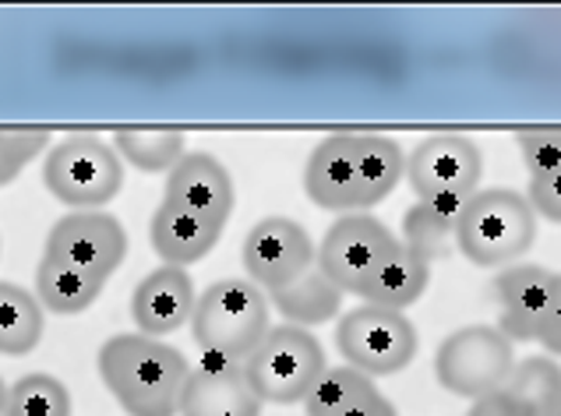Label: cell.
I'll return each instance as SVG.
<instances>
[{
	"mask_svg": "<svg viewBox=\"0 0 561 416\" xmlns=\"http://www.w3.org/2000/svg\"><path fill=\"white\" fill-rule=\"evenodd\" d=\"M100 378L127 416H178L191 363L181 349L124 332L100 349Z\"/></svg>",
	"mask_w": 561,
	"mask_h": 416,
	"instance_id": "1",
	"label": "cell"
},
{
	"mask_svg": "<svg viewBox=\"0 0 561 416\" xmlns=\"http://www.w3.org/2000/svg\"><path fill=\"white\" fill-rule=\"evenodd\" d=\"M537 244V216L526 195L508 187L473 190L459 219L456 247L477 268H508Z\"/></svg>",
	"mask_w": 561,
	"mask_h": 416,
	"instance_id": "2",
	"label": "cell"
},
{
	"mask_svg": "<svg viewBox=\"0 0 561 416\" xmlns=\"http://www.w3.org/2000/svg\"><path fill=\"white\" fill-rule=\"evenodd\" d=\"M268 297L251 279H219L198 293L191 335L202 354L248 360L268 335Z\"/></svg>",
	"mask_w": 561,
	"mask_h": 416,
	"instance_id": "3",
	"label": "cell"
},
{
	"mask_svg": "<svg viewBox=\"0 0 561 416\" xmlns=\"http://www.w3.org/2000/svg\"><path fill=\"white\" fill-rule=\"evenodd\" d=\"M325 371L329 363L322 343L308 328L297 325H272L259 349L244 360V374L254 395L272 406L304 403Z\"/></svg>",
	"mask_w": 561,
	"mask_h": 416,
	"instance_id": "4",
	"label": "cell"
},
{
	"mask_svg": "<svg viewBox=\"0 0 561 416\" xmlns=\"http://www.w3.org/2000/svg\"><path fill=\"white\" fill-rule=\"evenodd\" d=\"M43 184L60 205L75 208V212H95L121 195L124 163L103 138L68 135L46 152Z\"/></svg>",
	"mask_w": 561,
	"mask_h": 416,
	"instance_id": "5",
	"label": "cell"
},
{
	"mask_svg": "<svg viewBox=\"0 0 561 416\" xmlns=\"http://www.w3.org/2000/svg\"><path fill=\"white\" fill-rule=\"evenodd\" d=\"M335 349L354 371L367 378H389L413 363L416 328L403 311L360 303L335 325Z\"/></svg>",
	"mask_w": 561,
	"mask_h": 416,
	"instance_id": "6",
	"label": "cell"
},
{
	"mask_svg": "<svg viewBox=\"0 0 561 416\" xmlns=\"http://www.w3.org/2000/svg\"><path fill=\"white\" fill-rule=\"evenodd\" d=\"M512 371H516L512 343L491 325H467L453 332L435 357L442 389L459 398H473V403L491 392H502Z\"/></svg>",
	"mask_w": 561,
	"mask_h": 416,
	"instance_id": "7",
	"label": "cell"
},
{
	"mask_svg": "<svg viewBox=\"0 0 561 416\" xmlns=\"http://www.w3.org/2000/svg\"><path fill=\"white\" fill-rule=\"evenodd\" d=\"M403 247L389 227L371 212L340 216L329 227L325 240L318 244V268L340 286L343 293H360L367 279Z\"/></svg>",
	"mask_w": 561,
	"mask_h": 416,
	"instance_id": "8",
	"label": "cell"
},
{
	"mask_svg": "<svg viewBox=\"0 0 561 416\" xmlns=\"http://www.w3.org/2000/svg\"><path fill=\"white\" fill-rule=\"evenodd\" d=\"M240 258H244L248 279L259 290L276 293L318 265V247L297 219L268 216L248 230Z\"/></svg>",
	"mask_w": 561,
	"mask_h": 416,
	"instance_id": "9",
	"label": "cell"
},
{
	"mask_svg": "<svg viewBox=\"0 0 561 416\" xmlns=\"http://www.w3.org/2000/svg\"><path fill=\"white\" fill-rule=\"evenodd\" d=\"M46 258L68 262L92 276L110 279L127 258V230L110 212H71L54 222L46 236Z\"/></svg>",
	"mask_w": 561,
	"mask_h": 416,
	"instance_id": "10",
	"label": "cell"
},
{
	"mask_svg": "<svg viewBox=\"0 0 561 416\" xmlns=\"http://www.w3.org/2000/svg\"><path fill=\"white\" fill-rule=\"evenodd\" d=\"M484 155L467 135H431L407 155V181L416 201L438 195H473Z\"/></svg>",
	"mask_w": 561,
	"mask_h": 416,
	"instance_id": "11",
	"label": "cell"
},
{
	"mask_svg": "<svg viewBox=\"0 0 561 416\" xmlns=\"http://www.w3.org/2000/svg\"><path fill=\"white\" fill-rule=\"evenodd\" d=\"M561 293V276L543 265H508L494 279L499 297V332L508 343H537Z\"/></svg>",
	"mask_w": 561,
	"mask_h": 416,
	"instance_id": "12",
	"label": "cell"
},
{
	"mask_svg": "<svg viewBox=\"0 0 561 416\" xmlns=\"http://www.w3.org/2000/svg\"><path fill=\"white\" fill-rule=\"evenodd\" d=\"M262 398L244 374V360L202 354L181 395V416H262Z\"/></svg>",
	"mask_w": 561,
	"mask_h": 416,
	"instance_id": "13",
	"label": "cell"
},
{
	"mask_svg": "<svg viewBox=\"0 0 561 416\" xmlns=\"http://www.w3.org/2000/svg\"><path fill=\"white\" fill-rule=\"evenodd\" d=\"M167 201L202 216L216 227H227L233 216V177L230 170L208 152H184V159L167 173Z\"/></svg>",
	"mask_w": 561,
	"mask_h": 416,
	"instance_id": "14",
	"label": "cell"
},
{
	"mask_svg": "<svg viewBox=\"0 0 561 416\" xmlns=\"http://www.w3.org/2000/svg\"><path fill=\"white\" fill-rule=\"evenodd\" d=\"M195 282H191L187 268H173L163 265L149 271L146 279L135 286L131 293V317L135 328L141 335H152V339H163L178 328L191 325V314H195Z\"/></svg>",
	"mask_w": 561,
	"mask_h": 416,
	"instance_id": "15",
	"label": "cell"
},
{
	"mask_svg": "<svg viewBox=\"0 0 561 416\" xmlns=\"http://www.w3.org/2000/svg\"><path fill=\"white\" fill-rule=\"evenodd\" d=\"M304 195L325 212H357V135H329L304 166Z\"/></svg>",
	"mask_w": 561,
	"mask_h": 416,
	"instance_id": "16",
	"label": "cell"
},
{
	"mask_svg": "<svg viewBox=\"0 0 561 416\" xmlns=\"http://www.w3.org/2000/svg\"><path fill=\"white\" fill-rule=\"evenodd\" d=\"M219 236H222V227H216V222H208L202 216H191L170 201L159 205L149 222L152 251L163 258V265H173V268L198 265L205 254L219 244Z\"/></svg>",
	"mask_w": 561,
	"mask_h": 416,
	"instance_id": "17",
	"label": "cell"
},
{
	"mask_svg": "<svg viewBox=\"0 0 561 416\" xmlns=\"http://www.w3.org/2000/svg\"><path fill=\"white\" fill-rule=\"evenodd\" d=\"M473 195H438L416 201L410 212L403 216V247L413 254H421L424 262H435L448 251V244L456 240L459 219L467 212Z\"/></svg>",
	"mask_w": 561,
	"mask_h": 416,
	"instance_id": "18",
	"label": "cell"
},
{
	"mask_svg": "<svg viewBox=\"0 0 561 416\" xmlns=\"http://www.w3.org/2000/svg\"><path fill=\"white\" fill-rule=\"evenodd\" d=\"M407 177V155L399 141L385 135H357V212H371L375 205Z\"/></svg>",
	"mask_w": 561,
	"mask_h": 416,
	"instance_id": "19",
	"label": "cell"
},
{
	"mask_svg": "<svg viewBox=\"0 0 561 416\" xmlns=\"http://www.w3.org/2000/svg\"><path fill=\"white\" fill-rule=\"evenodd\" d=\"M427 282H431V262H424L421 254H413L410 247H399L392 258L367 279V286L357 297L364 303H375V308L407 311L427 293Z\"/></svg>",
	"mask_w": 561,
	"mask_h": 416,
	"instance_id": "20",
	"label": "cell"
},
{
	"mask_svg": "<svg viewBox=\"0 0 561 416\" xmlns=\"http://www.w3.org/2000/svg\"><path fill=\"white\" fill-rule=\"evenodd\" d=\"M268 297H272V303H276V311L286 317V325L311 328V325L332 322V317L340 314L346 293L314 265L311 271H304L297 282L283 286V290L268 293Z\"/></svg>",
	"mask_w": 561,
	"mask_h": 416,
	"instance_id": "21",
	"label": "cell"
},
{
	"mask_svg": "<svg viewBox=\"0 0 561 416\" xmlns=\"http://www.w3.org/2000/svg\"><path fill=\"white\" fill-rule=\"evenodd\" d=\"M106 279L92 276V271H82L68 262H57V258H46L36 268V297L46 311H54L60 317H75L89 311L95 300H100Z\"/></svg>",
	"mask_w": 561,
	"mask_h": 416,
	"instance_id": "22",
	"label": "cell"
},
{
	"mask_svg": "<svg viewBox=\"0 0 561 416\" xmlns=\"http://www.w3.org/2000/svg\"><path fill=\"white\" fill-rule=\"evenodd\" d=\"M43 303L19 282H0V357H25L43 339Z\"/></svg>",
	"mask_w": 561,
	"mask_h": 416,
	"instance_id": "23",
	"label": "cell"
},
{
	"mask_svg": "<svg viewBox=\"0 0 561 416\" xmlns=\"http://www.w3.org/2000/svg\"><path fill=\"white\" fill-rule=\"evenodd\" d=\"M114 152L141 173H170L184 159V135L167 127H121Z\"/></svg>",
	"mask_w": 561,
	"mask_h": 416,
	"instance_id": "24",
	"label": "cell"
},
{
	"mask_svg": "<svg viewBox=\"0 0 561 416\" xmlns=\"http://www.w3.org/2000/svg\"><path fill=\"white\" fill-rule=\"evenodd\" d=\"M375 378H367L354 367H329V371L314 381V389L304 398V413L308 416H343L346 409H354L364 398H371Z\"/></svg>",
	"mask_w": 561,
	"mask_h": 416,
	"instance_id": "25",
	"label": "cell"
},
{
	"mask_svg": "<svg viewBox=\"0 0 561 416\" xmlns=\"http://www.w3.org/2000/svg\"><path fill=\"white\" fill-rule=\"evenodd\" d=\"M8 416H71V392L54 374H25L8 389Z\"/></svg>",
	"mask_w": 561,
	"mask_h": 416,
	"instance_id": "26",
	"label": "cell"
},
{
	"mask_svg": "<svg viewBox=\"0 0 561 416\" xmlns=\"http://www.w3.org/2000/svg\"><path fill=\"white\" fill-rule=\"evenodd\" d=\"M46 127H0V187L11 184L19 173L50 146Z\"/></svg>",
	"mask_w": 561,
	"mask_h": 416,
	"instance_id": "27",
	"label": "cell"
},
{
	"mask_svg": "<svg viewBox=\"0 0 561 416\" xmlns=\"http://www.w3.org/2000/svg\"><path fill=\"white\" fill-rule=\"evenodd\" d=\"M516 141L530 177L561 173V127H526V131L516 135Z\"/></svg>",
	"mask_w": 561,
	"mask_h": 416,
	"instance_id": "28",
	"label": "cell"
},
{
	"mask_svg": "<svg viewBox=\"0 0 561 416\" xmlns=\"http://www.w3.org/2000/svg\"><path fill=\"white\" fill-rule=\"evenodd\" d=\"M467 416H548V413H543V406L534 403V398H526L523 392L505 385L502 392L477 398Z\"/></svg>",
	"mask_w": 561,
	"mask_h": 416,
	"instance_id": "29",
	"label": "cell"
},
{
	"mask_svg": "<svg viewBox=\"0 0 561 416\" xmlns=\"http://www.w3.org/2000/svg\"><path fill=\"white\" fill-rule=\"evenodd\" d=\"M534 216H543L548 222H561V173H537L526 187Z\"/></svg>",
	"mask_w": 561,
	"mask_h": 416,
	"instance_id": "30",
	"label": "cell"
},
{
	"mask_svg": "<svg viewBox=\"0 0 561 416\" xmlns=\"http://www.w3.org/2000/svg\"><path fill=\"white\" fill-rule=\"evenodd\" d=\"M537 343L548 349V354H554V357H561V293H558V300H554V308H551V314H548V322H543V328H540V335H537Z\"/></svg>",
	"mask_w": 561,
	"mask_h": 416,
	"instance_id": "31",
	"label": "cell"
},
{
	"mask_svg": "<svg viewBox=\"0 0 561 416\" xmlns=\"http://www.w3.org/2000/svg\"><path fill=\"white\" fill-rule=\"evenodd\" d=\"M343 416H399L396 406L385 398L381 392H375L371 398H364V403H357L354 409H346Z\"/></svg>",
	"mask_w": 561,
	"mask_h": 416,
	"instance_id": "32",
	"label": "cell"
},
{
	"mask_svg": "<svg viewBox=\"0 0 561 416\" xmlns=\"http://www.w3.org/2000/svg\"><path fill=\"white\" fill-rule=\"evenodd\" d=\"M543 413H548V416H561V385L554 389V395L548 398V403H543Z\"/></svg>",
	"mask_w": 561,
	"mask_h": 416,
	"instance_id": "33",
	"label": "cell"
},
{
	"mask_svg": "<svg viewBox=\"0 0 561 416\" xmlns=\"http://www.w3.org/2000/svg\"><path fill=\"white\" fill-rule=\"evenodd\" d=\"M8 406V385H4V378H0V409Z\"/></svg>",
	"mask_w": 561,
	"mask_h": 416,
	"instance_id": "34",
	"label": "cell"
}]
</instances>
